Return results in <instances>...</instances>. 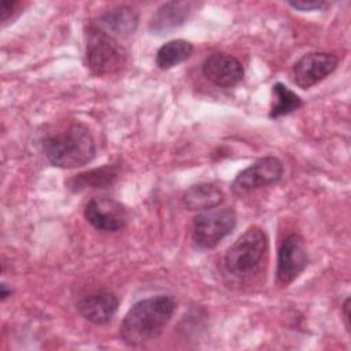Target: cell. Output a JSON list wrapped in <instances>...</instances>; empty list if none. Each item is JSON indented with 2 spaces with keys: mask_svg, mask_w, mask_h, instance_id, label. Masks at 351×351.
<instances>
[{
  "mask_svg": "<svg viewBox=\"0 0 351 351\" xmlns=\"http://www.w3.org/2000/svg\"><path fill=\"white\" fill-rule=\"evenodd\" d=\"M291 7L302 11H311V10H322L328 5L324 0H302V1H289Z\"/></svg>",
  "mask_w": 351,
  "mask_h": 351,
  "instance_id": "18",
  "label": "cell"
},
{
  "mask_svg": "<svg viewBox=\"0 0 351 351\" xmlns=\"http://www.w3.org/2000/svg\"><path fill=\"white\" fill-rule=\"evenodd\" d=\"M341 313H343V319L346 322V329L350 332V298H347L341 306Z\"/></svg>",
  "mask_w": 351,
  "mask_h": 351,
  "instance_id": "20",
  "label": "cell"
},
{
  "mask_svg": "<svg viewBox=\"0 0 351 351\" xmlns=\"http://www.w3.org/2000/svg\"><path fill=\"white\" fill-rule=\"evenodd\" d=\"M308 254L300 234L291 233L280 244L277 252L276 282L280 287L292 284L307 267Z\"/></svg>",
  "mask_w": 351,
  "mask_h": 351,
  "instance_id": "7",
  "label": "cell"
},
{
  "mask_svg": "<svg viewBox=\"0 0 351 351\" xmlns=\"http://www.w3.org/2000/svg\"><path fill=\"white\" fill-rule=\"evenodd\" d=\"M43 151L52 166L77 169L89 163L96 155V144L90 130L80 123L48 136L43 141Z\"/></svg>",
  "mask_w": 351,
  "mask_h": 351,
  "instance_id": "2",
  "label": "cell"
},
{
  "mask_svg": "<svg viewBox=\"0 0 351 351\" xmlns=\"http://www.w3.org/2000/svg\"><path fill=\"white\" fill-rule=\"evenodd\" d=\"M337 64L339 56L333 52H308L292 66L293 82L302 89H308L330 75Z\"/></svg>",
  "mask_w": 351,
  "mask_h": 351,
  "instance_id": "8",
  "label": "cell"
},
{
  "mask_svg": "<svg viewBox=\"0 0 351 351\" xmlns=\"http://www.w3.org/2000/svg\"><path fill=\"white\" fill-rule=\"evenodd\" d=\"M11 288H8V285L5 282H3L0 285V296H1V300H5L8 296H11Z\"/></svg>",
  "mask_w": 351,
  "mask_h": 351,
  "instance_id": "21",
  "label": "cell"
},
{
  "mask_svg": "<svg viewBox=\"0 0 351 351\" xmlns=\"http://www.w3.org/2000/svg\"><path fill=\"white\" fill-rule=\"evenodd\" d=\"M193 52V45L182 38L171 40L163 44L156 52V66L160 70H169L185 62Z\"/></svg>",
  "mask_w": 351,
  "mask_h": 351,
  "instance_id": "16",
  "label": "cell"
},
{
  "mask_svg": "<svg viewBox=\"0 0 351 351\" xmlns=\"http://www.w3.org/2000/svg\"><path fill=\"white\" fill-rule=\"evenodd\" d=\"M119 306L118 296L106 289L92 291L77 302L78 313L95 325H104L115 315Z\"/></svg>",
  "mask_w": 351,
  "mask_h": 351,
  "instance_id": "11",
  "label": "cell"
},
{
  "mask_svg": "<svg viewBox=\"0 0 351 351\" xmlns=\"http://www.w3.org/2000/svg\"><path fill=\"white\" fill-rule=\"evenodd\" d=\"M191 1H169L160 5L152 15L149 29L155 33H163L184 25L192 12Z\"/></svg>",
  "mask_w": 351,
  "mask_h": 351,
  "instance_id": "13",
  "label": "cell"
},
{
  "mask_svg": "<svg viewBox=\"0 0 351 351\" xmlns=\"http://www.w3.org/2000/svg\"><path fill=\"white\" fill-rule=\"evenodd\" d=\"M269 239L259 226H250L226 251L225 267L236 277L252 274L267 252Z\"/></svg>",
  "mask_w": 351,
  "mask_h": 351,
  "instance_id": "4",
  "label": "cell"
},
{
  "mask_svg": "<svg viewBox=\"0 0 351 351\" xmlns=\"http://www.w3.org/2000/svg\"><path fill=\"white\" fill-rule=\"evenodd\" d=\"M92 23L110 36L118 40H123L134 33L138 23V16L133 8L121 5L101 14Z\"/></svg>",
  "mask_w": 351,
  "mask_h": 351,
  "instance_id": "12",
  "label": "cell"
},
{
  "mask_svg": "<svg viewBox=\"0 0 351 351\" xmlns=\"http://www.w3.org/2000/svg\"><path fill=\"white\" fill-rule=\"evenodd\" d=\"M117 178L118 167L107 165L99 169L89 170L86 173L77 174L75 177L69 180V188L75 192L85 188H106L112 185Z\"/></svg>",
  "mask_w": 351,
  "mask_h": 351,
  "instance_id": "15",
  "label": "cell"
},
{
  "mask_svg": "<svg viewBox=\"0 0 351 351\" xmlns=\"http://www.w3.org/2000/svg\"><path fill=\"white\" fill-rule=\"evenodd\" d=\"M284 174L282 162L276 156H263L240 171L230 188L236 196H244L255 189L277 184Z\"/></svg>",
  "mask_w": 351,
  "mask_h": 351,
  "instance_id": "6",
  "label": "cell"
},
{
  "mask_svg": "<svg viewBox=\"0 0 351 351\" xmlns=\"http://www.w3.org/2000/svg\"><path fill=\"white\" fill-rule=\"evenodd\" d=\"M236 226V214L232 208H211L197 214L193 219L192 240L202 250L217 247Z\"/></svg>",
  "mask_w": 351,
  "mask_h": 351,
  "instance_id": "5",
  "label": "cell"
},
{
  "mask_svg": "<svg viewBox=\"0 0 351 351\" xmlns=\"http://www.w3.org/2000/svg\"><path fill=\"white\" fill-rule=\"evenodd\" d=\"M223 202V192L211 182H200L189 186L182 193V203L189 211H207Z\"/></svg>",
  "mask_w": 351,
  "mask_h": 351,
  "instance_id": "14",
  "label": "cell"
},
{
  "mask_svg": "<svg viewBox=\"0 0 351 351\" xmlns=\"http://www.w3.org/2000/svg\"><path fill=\"white\" fill-rule=\"evenodd\" d=\"M177 302L170 295H156L134 303L119 325V336L128 346L155 340L170 322Z\"/></svg>",
  "mask_w": 351,
  "mask_h": 351,
  "instance_id": "1",
  "label": "cell"
},
{
  "mask_svg": "<svg viewBox=\"0 0 351 351\" xmlns=\"http://www.w3.org/2000/svg\"><path fill=\"white\" fill-rule=\"evenodd\" d=\"M302 107V99L285 86L281 82L273 85V106L270 108L269 117L271 119H277L280 117L288 115Z\"/></svg>",
  "mask_w": 351,
  "mask_h": 351,
  "instance_id": "17",
  "label": "cell"
},
{
  "mask_svg": "<svg viewBox=\"0 0 351 351\" xmlns=\"http://www.w3.org/2000/svg\"><path fill=\"white\" fill-rule=\"evenodd\" d=\"M204 77L217 86L229 88L244 78V67L233 55L214 52L206 58L202 64Z\"/></svg>",
  "mask_w": 351,
  "mask_h": 351,
  "instance_id": "10",
  "label": "cell"
},
{
  "mask_svg": "<svg viewBox=\"0 0 351 351\" xmlns=\"http://www.w3.org/2000/svg\"><path fill=\"white\" fill-rule=\"evenodd\" d=\"M85 219L97 230L118 232L128 223L129 214L126 207L111 197H92L84 208Z\"/></svg>",
  "mask_w": 351,
  "mask_h": 351,
  "instance_id": "9",
  "label": "cell"
},
{
  "mask_svg": "<svg viewBox=\"0 0 351 351\" xmlns=\"http://www.w3.org/2000/svg\"><path fill=\"white\" fill-rule=\"evenodd\" d=\"M85 58L89 70L99 77L118 73L128 62V52L118 38L92 22L85 33Z\"/></svg>",
  "mask_w": 351,
  "mask_h": 351,
  "instance_id": "3",
  "label": "cell"
},
{
  "mask_svg": "<svg viewBox=\"0 0 351 351\" xmlns=\"http://www.w3.org/2000/svg\"><path fill=\"white\" fill-rule=\"evenodd\" d=\"M19 5L18 1H1V5H0V14H1V25H5L10 19H12V15L16 10V7Z\"/></svg>",
  "mask_w": 351,
  "mask_h": 351,
  "instance_id": "19",
  "label": "cell"
}]
</instances>
